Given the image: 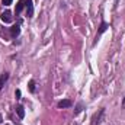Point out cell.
<instances>
[{"instance_id":"1","label":"cell","mask_w":125,"mask_h":125,"mask_svg":"<svg viewBox=\"0 0 125 125\" xmlns=\"http://www.w3.org/2000/svg\"><path fill=\"white\" fill-rule=\"evenodd\" d=\"M25 6H26V16L32 18L33 15V4H32V0H25Z\"/></svg>"},{"instance_id":"2","label":"cell","mask_w":125,"mask_h":125,"mask_svg":"<svg viewBox=\"0 0 125 125\" xmlns=\"http://www.w3.org/2000/svg\"><path fill=\"white\" fill-rule=\"evenodd\" d=\"M0 18H1V21H3L4 23H10V22H12V19H13V18H12V13H10L9 10H6V12H3Z\"/></svg>"},{"instance_id":"3","label":"cell","mask_w":125,"mask_h":125,"mask_svg":"<svg viewBox=\"0 0 125 125\" xmlns=\"http://www.w3.org/2000/svg\"><path fill=\"white\" fill-rule=\"evenodd\" d=\"M10 33H12V36H13V38H16V36L21 33V28H19V25L12 26V28H10Z\"/></svg>"},{"instance_id":"4","label":"cell","mask_w":125,"mask_h":125,"mask_svg":"<svg viewBox=\"0 0 125 125\" xmlns=\"http://www.w3.org/2000/svg\"><path fill=\"white\" fill-rule=\"evenodd\" d=\"M70 106H71V100H68V99H64V100L58 102V108H70Z\"/></svg>"},{"instance_id":"5","label":"cell","mask_w":125,"mask_h":125,"mask_svg":"<svg viewBox=\"0 0 125 125\" xmlns=\"http://www.w3.org/2000/svg\"><path fill=\"white\" fill-rule=\"evenodd\" d=\"M23 7H25V0H19V1L16 3V9H15V12H16V13H21Z\"/></svg>"},{"instance_id":"6","label":"cell","mask_w":125,"mask_h":125,"mask_svg":"<svg viewBox=\"0 0 125 125\" xmlns=\"http://www.w3.org/2000/svg\"><path fill=\"white\" fill-rule=\"evenodd\" d=\"M7 79H9V74H7V73H3V74L0 76V90L3 89V86H4V83L7 82Z\"/></svg>"},{"instance_id":"7","label":"cell","mask_w":125,"mask_h":125,"mask_svg":"<svg viewBox=\"0 0 125 125\" xmlns=\"http://www.w3.org/2000/svg\"><path fill=\"white\" fill-rule=\"evenodd\" d=\"M102 114H103V109H100V111H99V114H96V115L93 116V122H92V125H97L99 122H100L99 119H100V116H102Z\"/></svg>"},{"instance_id":"8","label":"cell","mask_w":125,"mask_h":125,"mask_svg":"<svg viewBox=\"0 0 125 125\" xmlns=\"http://www.w3.org/2000/svg\"><path fill=\"white\" fill-rule=\"evenodd\" d=\"M16 112H18V115H19V118H21V119L25 116V111H23V106H18V108H16Z\"/></svg>"},{"instance_id":"9","label":"cell","mask_w":125,"mask_h":125,"mask_svg":"<svg viewBox=\"0 0 125 125\" xmlns=\"http://www.w3.org/2000/svg\"><path fill=\"white\" fill-rule=\"evenodd\" d=\"M108 28H109V26H108V23H106V22H102V25H100V28H99V33H103Z\"/></svg>"},{"instance_id":"10","label":"cell","mask_w":125,"mask_h":125,"mask_svg":"<svg viewBox=\"0 0 125 125\" xmlns=\"http://www.w3.org/2000/svg\"><path fill=\"white\" fill-rule=\"evenodd\" d=\"M28 87H29V92H32V93L35 92V82H33V80H31V82L28 83Z\"/></svg>"},{"instance_id":"11","label":"cell","mask_w":125,"mask_h":125,"mask_svg":"<svg viewBox=\"0 0 125 125\" xmlns=\"http://www.w3.org/2000/svg\"><path fill=\"white\" fill-rule=\"evenodd\" d=\"M1 3H3L4 6H9V4L12 3V0H1Z\"/></svg>"},{"instance_id":"12","label":"cell","mask_w":125,"mask_h":125,"mask_svg":"<svg viewBox=\"0 0 125 125\" xmlns=\"http://www.w3.org/2000/svg\"><path fill=\"white\" fill-rule=\"evenodd\" d=\"M15 96H16V99H21V90H16Z\"/></svg>"},{"instance_id":"13","label":"cell","mask_w":125,"mask_h":125,"mask_svg":"<svg viewBox=\"0 0 125 125\" xmlns=\"http://www.w3.org/2000/svg\"><path fill=\"white\" fill-rule=\"evenodd\" d=\"M0 122H1V115H0Z\"/></svg>"},{"instance_id":"14","label":"cell","mask_w":125,"mask_h":125,"mask_svg":"<svg viewBox=\"0 0 125 125\" xmlns=\"http://www.w3.org/2000/svg\"><path fill=\"white\" fill-rule=\"evenodd\" d=\"M124 105H125V99H124Z\"/></svg>"}]
</instances>
